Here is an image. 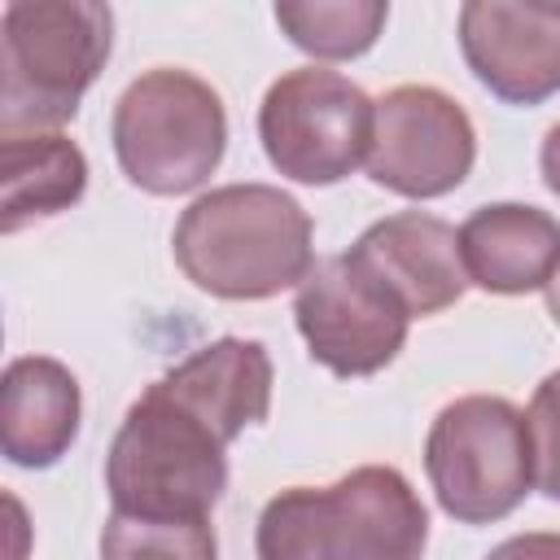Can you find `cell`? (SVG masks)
<instances>
[{
  "label": "cell",
  "mask_w": 560,
  "mask_h": 560,
  "mask_svg": "<svg viewBox=\"0 0 560 560\" xmlns=\"http://www.w3.org/2000/svg\"><path fill=\"white\" fill-rule=\"evenodd\" d=\"M223 451L228 442L210 424L149 385L127 407L105 455V490L114 499V512L158 521L210 516L228 486Z\"/></svg>",
  "instance_id": "4"
},
{
  "label": "cell",
  "mask_w": 560,
  "mask_h": 560,
  "mask_svg": "<svg viewBox=\"0 0 560 560\" xmlns=\"http://www.w3.org/2000/svg\"><path fill=\"white\" fill-rule=\"evenodd\" d=\"M376 101L324 66L284 70L258 105V140L267 162L298 184H337L372 149Z\"/></svg>",
  "instance_id": "7"
},
{
  "label": "cell",
  "mask_w": 560,
  "mask_h": 560,
  "mask_svg": "<svg viewBox=\"0 0 560 560\" xmlns=\"http://www.w3.org/2000/svg\"><path fill=\"white\" fill-rule=\"evenodd\" d=\"M298 332L332 376H372L407 341V306L350 249L311 267L293 298Z\"/></svg>",
  "instance_id": "8"
},
{
  "label": "cell",
  "mask_w": 560,
  "mask_h": 560,
  "mask_svg": "<svg viewBox=\"0 0 560 560\" xmlns=\"http://www.w3.org/2000/svg\"><path fill=\"white\" fill-rule=\"evenodd\" d=\"M88 188V158L61 131L0 136V232L70 210Z\"/></svg>",
  "instance_id": "15"
},
{
  "label": "cell",
  "mask_w": 560,
  "mask_h": 560,
  "mask_svg": "<svg viewBox=\"0 0 560 560\" xmlns=\"http://www.w3.org/2000/svg\"><path fill=\"white\" fill-rule=\"evenodd\" d=\"M542 293H547V315H551V319L560 324V267H556V276H551V284H547Z\"/></svg>",
  "instance_id": "21"
},
{
  "label": "cell",
  "mask_w": 560,
  "mask_h": 560,
  "mask_svg": "<svg viewBox=\"0 0 560 560\" xmlns=\"http://www.w3.org/2000/svg\"><path fill=\"white\" fill-rule=\"evenodd\" d=\"M538 166H542V179L547 188L560 197V122L542 136V153H538Z\"/></svg>",
  "instance_id": "20"
},
{
  "label": "cell",
  "mask_w": 560,
  "mask_h": 560,
  "mask_svg": "<svg viewBox=\"0 0 560 560\" xmlns=\"http://www.w3.org/2000/svg\"><path fill=\"white\" fill-rule=\"evenodd\" d=\"M389 4L385 0H284L276 4V26L289 35L293 48L324 57V61H346L359 57L376 44L385 31Z\"/></svg>",
  "instance_id": "16"
},
{
  "label": "cell",
  "mask_w": 560,
  "mask_h": 560,
  "mask_svg": "<svg viewBox=\"0 0 560 560\" xmlns=\"http://www.w3.org/2000/svg\"><path fill=\"white\" fill-rule=\"evenodd\" d=\"M459 254L468 284L486 293H534L547 289L560 267V223L521 201H494L464 219Z\"/></svg>",
  "instance_id": "13"
},
{
  "label": "cell",
  "mask_w": 560,
  "mask_h": 560,
  "mask_svg": "<svg viewBox=\"0 0 560 560\" xmlns=\"http://www.w3.org/2000/svg\"><path fill=\"white\" fill-rule=\"evenodd\" d=\"M525 433H529L534 486L560 503V372L542 376V385L534 389L525 411Z\"/></svg>",
  "instance_id": "18"
},
{
  "label": "cell",
  "mask_w": 560,
  "mask_h": 560,
  "mask_svg": "<svg viewBox=\"0 0 560 560\" xmlns=\"http://www.w3.org/2000/svg\"><path fill=\"white\" fill-rule=\"evenodd\" d=\"M271 354L254 337H219L192 350L184 363L162 372L153 389L210 424L223 442L241 438L249 424L267 420L271 411Z\"/></svg>",
  "instance_id": "12"
},
{
  "label": "cell",
  "mask_w": 560,
  "mask_h": 560,
  "mask_svg": "<svg viewBox=\"0 0 560 560\" xmlns=\"http://www.w3.org/2000/svg\"><path fill=\"white\" fill-rule=\"evenodd\" d=\"M109 136L118 166L136 188L179 197L201 188L223 162L228 109L223 96L192 70L158 66L122 88Z\"/></svg>",
  "instance_id": "5"
},
{
  "label": "cell",
  "mask_w": 560,
  "mask_h": 560,
  "mask_svg": "<svg viewBox=\"0 0 560 560\" xmlns=\"http://www.w3.org/2000/svg\"><path fill=\"white\" fill-rule=\"evenodd\" d=\"M486 560H560V534H551V529H534V534L503 538Z\"/></svg>",
  "instance_id": "19"
},
{
  "label": "cell",
  "mask_w": 560,
  "mask_h": 560,
  "mask_svg": "<svg viewBox=\"0 0 560 560\" xmlns=\"http://www.w3.org/2000/svg\"><path fill=\"white\" fill-rule=\"evenodd\" d=\"M429 512L389 464H363L332 486H289L258 516V560H420Z\"/></svg>",
  "instance_id": "2"
},
{
  "label": "cell",
  "mask_w": 560,
  "mask_h": 560,
  "mask_svg": "<svg viewBox=\"0 0 560 560\" xmlns=\"http://www.w3.org/2000/svg\"><path fill=\"white\" fill-rule=\"evenodd\" d=\"M424 472L442 512L459 525L512 516L534 486L525 411L499 394H464L446 402L424 438Z\"/></svg>",
  "instance_id": "6"
},
{
  "label": "cell",
  "mask_w": 560,
  "mask_h": 560,
  "mask_svg": "<svg viewBox=\"0 0 560 560\" xmlns=\"http://www.w3.org/2000/svg\"><path fill=\"white\" fill-rule=\"evenodd\" d=\"M114 48L96 0H13L0 13V136L57 131L74 118Z\"/></svg>",
  "instance_id": "3"
},
{
  "label": "cell",
  "mask_w": 560,
  "mask_h": 560,
  "mask_svg": "<svg viewBox=\"0 0 560 560\" xmlns=\"http://www.w3.org/2000/svg\"><path fill=\"white\" fill-rule=\"evenodd\" d=\"M477 162L468 109L429 83H398L376 101L368 175L372 184L429 201L455 192Z\"/></svg>",
  "instance_id": "9"
},
{
  "label": "cell",
  "mask_w": 560,
  "mask_h": 560,
  "mask_svg": "<svg viewBox=\"0 0 560 560\" xmlns=\"http://www.w3.org/2000/svg\"><path fill=\"white\" fill-rule=\"evenodd\" d=\"M311 241L315 223L298 197L271 184H223L179 214L171 249L201 293L258 302L311 276Z\"/></svg>",
  "instance_id": "1"
},
{
  "label": "cell",
  "mask_w": 560,
  "mask_h": 560,
  "mask_svg": "<svg viewBox=\"0 0 560 560\" xmlns=\"http://www.w3.org/2000/svg\"><path fill=\"white\" fill-rule=\"evenodd\" d=\"M101 560H219V542L206 516L158 521L109 512L101 529Z\"/></svg>",
  "instance_id": "17"
},
{
  "label": "cell",
  "mask_w": 560,
  "mask_h": 560,
  "mask_svg": "<svg viewBox=\"0 0 560 560\" xmlns=\"http://www.w3.org/2000/svg\"><path fill=\"white\" fill-rule=\"evenodd\" d=\"M459 48L468 70L508 105H538L560 92V4L468 0Z\"/></svg>",
  "instance_id": "10"
},
{
  "label": "cell",
  "mask_w": 560,
  "mask_h": 560,
  "mask_svg": "<svg viewBox=\"0 0 560 560\" xmlns=\"http://www.w3.org/2000/svg\"><path fill=\"white\" fill-rule=\"evenodd\" d=\"M350 254L385 280V289L407 306L411 319L438 315L455 306L468 289L464 254H459V232L424 210H402L389 219H376Z\"/></svg>",
  "instance_id": "11"
},
{
  "label": "cell",
  "mask_w": 560,
  "mask_h": 560,
  "mask_svg": "<svg viewBox=\"0 0 560 560\" xmlns=\"http://www.w3.org/2000/svg\"><path fill=\"white\" fill-rule=\"evenodd\" d=\"M79 381L48 354H22L0 381V451L18 468H52L79 438Z\"/></svg>",
  "instance_id": "14"
}]
</instances>
